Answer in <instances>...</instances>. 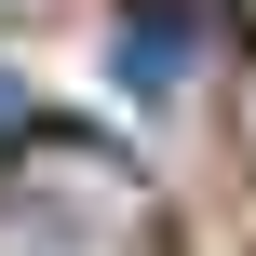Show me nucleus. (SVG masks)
Masks as SVG:
<instances>
[{
	"label": "nucleus",
	"instance_id": "1",
	"mask_svg": "<svg viewBox=\"0 0 256 256\" xmlns=\"http://www.w3.org/2000/svg\"><path fill=\"white\" fill-rule=\"evenodd\" d=\"M0 256H148V189L94 135H14L0 148Z\"/></svg>",
	"mask_w": 256,
	"mask_h": 256
},
{
	"label": "nucleus",
	"instance_id": "2",
	"mask_svg": "<svg viewBox=\"0 0 256 256\" xmlns=\"http://www.w3.org/2000/svg\"><path fill=\"white\" fill-rule=\"evenodd\" d=\"M243 14H256V0H243Z\"/></svg>",
	"mask_w": 256,
	"mask_h": 256
}]
</instances>
